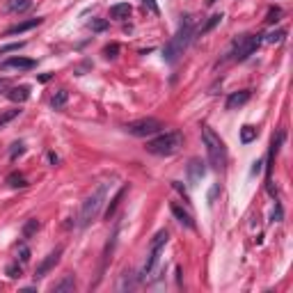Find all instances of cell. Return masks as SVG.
Returning <instances> with one entry per match:
<instances>
[{
	"label": "cell",
	"mask_w": 293,
	"mask_h": 293,
	"mask_svg": "<svg viewBox=\"0 0 293 293\" xmlns=\"http://www.w3.org/2000/svg\"><path fill=\"white\" fill-rule=\"evenodd\" d=\"M192 35H195V19H192V16H183V21L179 23L176 35L172 37V39L165 44V48H163L165 60L170 62V64H174V62L183 55V51L188 48V44L192 41Z\"/></svg>",
	"instance_id": "1"
},
{
	"label": "cell",
	"mask_w": 293,
	"mask_h": 293,
	"mask_svg": "<svg viewBox=\"0 0 293 293\" xmlns=\"http://www.w3.org/2000/svg\"><path fill=\"white\" fill-rule=\"evenodd\" d=\"M202 140H204V147H206V154H209L211 167L213 170H222L227 165V147L220 140V135H218L209 124H204V126H202Z\"/></svg>",
	"instance_id": "2"
},
{
	"label": "cell",
	"mask_w": 293,
	"mask_h": 293,
	"mask_svg": "<svg viewBox=\"0 0 293 293\" xmlns=\"http://www.w3.org/2000/svg\"><path fill=\"white\" fill-rule=\"evenodd\" d=\"M106 192H108V183H101L87 200L82 202L80 213H78V225L80 227H89L99 218L103 204H106Z\"/></svg>",
	"instance_id": "3"
},
{
	"label": "cell",
	"mask_w": 293,
	"mask_h": 293,
	"mask_svg": "<svg viewBox=\"0 0 293 293\" xmlns=\"http://www.w3.org/2000/svg\"><path fill=\"white\" fill-rule=\"evenodd\" d=\"M167 238H170L167 229H160V232L154 236V241H151L147 261H144V266H142V279L144 282H154V273H156V268H158L160 254H163L165 245H167Z\"/></svg>",
	"instance_id": "4"
},
{
	"label": "cell",
	"mask_w": 293,
	"mask_h": 293,
	"mask_svg": "<svg viewBox=\"0 0 293 293\" xmlns=\"http://www.w3.org/2000/svg\"><path fill=\"white\" fill-rule=\"evenodd\" d=\"M181 147H183V133H179V131H167V133L147 142V151L156 156H172Z\"/></svg>",
	"instance_id": "5"
},
{
	"label": "cell",
	"mask_w": 293,
	"mask_h": 293,
	"mask_svg": "<svg viewBox=\"0 0 293 293\" xmlns=\"http://www.w3.org/2000/svg\"><path fill=\"white\" fill-rule=\"evenodd\" d=\"M261 37L263 35H243V37H238V39H234L232 51H229V57H232V60H236V62L247 60V57H250L259 46H261V41H263Z\"/></svg>",
	"instance_id": "6"
},
{
	"label": "cell",
	"mask_w": 293,
	"mask_h": 293,
	"mask_svg": "<svg viewBox=\"0 0 293 293\" xmlns=\"http://www.w3.org/2000/svg\"><path fill=\"white\" fill-rule=\"evenodd\" d=\"M124 129H126V133L135 135V138H151V135L163 131V122H158L154 117H144L138 119V122H129Z\"/></svg>",
	"instance_id": "7"
},
{
	"label": "cell",
	"mask_w": 293,
	"mask_h": 293,
	"mask_svg": "<svg viewBox=\"0 0 293 293\" xmlns=\"http://www.w3.org/2000/svg\"><path fill=\"white\" fill-rule=\"evenodd\" d=\"M60 257H62V247H55L51 254H46V259L37 266V273H35V277L39 279V277H46L48 273H51L53 268L57 266V261H60Z\"/></svg>",
	"instance_id": "8"
},
{
	"label": "cell",
	"mask_w": 293,
	"mask_h": 293,
	"mask_svg": "<svg viewBox=\"0 0 293 293\" xmlns=\"http://www.w3.org/2000/svg\"><path fill=\"white\" fill-rule=\"evenodd\" d=\"M37 67V62L30 60V57H21V55H14L10 57V60L5 62H0V69H19V71H28V69H35Z\"/></svg>",
	"instance_id": "9"
},
{
	"label": "cell",
	"mask_w": 293,
	"mask_h": 293,
	"mask_svg": "<svg viewBox=\"0 0 293 293\" xmlns=\"http://www.w3.org/2000/svg\"><path fill=\"white\" fill-rule=\"evenodd\" d=\"M282 140H284V133L279 131L277 133V138H273V142H270V151H268V160H266V183H273L270 181V174H273V165H275V158H277V151H279V144H282Z\"/></svg>",
	"instance_id": "10"
},
{
	"label": "cell",
	"mask_w": 293,
	"mask_h": 293,
	"mask_svg": "<svg viewBox=\"0 0 293 293\" xmlns=\"http://www.w3.org/2000/svg\"><path fill=\"white\" fill-rule=\"evenodd\" d=\"M206 174V167H204V160L200 158H192L190 163H188V181H190V185H197L202 179H204Z\"/></svg>",
	"instance_id": "11"
},
{
	"label": "cell",
	"mask_w": 293,
	"mask_h": 293,
	"mask_svg": "<svg viewBox=\"0 0 293 293\" xmlns=\"http://www.w3.org/2000/svg\"><path fill=\"white\" fill-rule=\"evenodd\" d=\"M247 101H250V89L234 92V94H229V99H227V103H225V108L227 110H236V108H241V106H245Z\"/></svg>",
	"instance_id": "12"
},
{
	"label": "cell",
	"mask_w": 293,
	"mask_h": 293,
	"mask_svg": "<svg viewBox=\"0 0 293 293\" xmlns=\"http://www.w3.org/2000/svg\"><path fill=\"white\" fill-rule=\"evenodd\" d=\"M170 211H172V216L176 218V220L181 222V225H185L188 229H195V220H192V216L188 211H185L183 206H179V204H172L170 206Z\"/></svg>",
	"instance_id": "13"
},
{
	"label": "cell",
	"mask_w": 293,
	"mask_h": 293,
	"mask_svg": "<svg viewBox=\"0 0 293 293\" xmlns=\"http://www.w3.org/2000/svg\"><path fill=\"white\" fill-rule=\"evenodd\" d=\"M7 99L14 103H26L28 99H30V87L28 85H19V87H10V92H7Z\"/></svg>",
	"instance_id": "14"
},
{
	"label": "cell",
	"mask_w": 293,
	"mask_h": 293,
	"mask_svg": "<svg viewBox=\"0 0 293 293\" xmlns=\"http://www.w3.org/2000/svg\"><path fill=\"white\" fill-rule=\"evenodd\" d=\"M131 12H133V7L129 5V3H117V5L110 7V19L115 21H124V19H129Z\"/></svg>",
	"instance_id": "15"
},
{
	"label": "cell",
	"mask_w": 293,
	"mask_h": 293,
	"mask_svg": "<svg viewBox=\"0 0 293 293\" xmlns=\"http://www.w3.org/2000/svg\"><path fill=\"white\" fill-rule=\"evenodd\" d=\"M41 23V19H30V21H23V23H16V26H12L10 30L5 32L7 37H12V35H21V32H28V30H32V28H37Z\"/></svg>",
	"instance_id": "16"
},
{
	"label": "cell",
	"mask_w": 293,
	"mask_h": 293,
	"mask_svg": "<svg viewBox=\"0 0 293 293\" xmlns=\"http://www.w3.org/2000/svg\"><path fill=\"white\" fill-rule=\"evenodd\" d=\"M76 288V279H73V275H64V277L60 279V282L53 284V291L55 293H69Z\"/></svg>",
	"instance_id": "17"
},
{
	"label": "cell",
	"mask_w": 293,
	"mask_h": 293,
	"mask_svg": "<svg viewBox=\"0 0 293 293\" xmlns=\"http://www.w3.org/2000/svg\"><path fill=\"white\" fill-rule=\"evenodd\" d=\"M30 7H32V0H7V12H12V14L28 12Z\"/></svg>",
	"instance_id": "18"
},
{
	"label": "cell",
	"mask_w": 293,
	"mask_h": 293,
	"mask_svg": "<svg viewBox=\"0 0 293 293\" xmlns=\"http://www.w3.org/2000/svg\"><path fill=\"white\" fill-rule=\"evenodd\" d=\"M67 101H69V92H67V89H57V92L51 96V106L55 110L64 108V106H67Z\"/></svg>",
	"instance_id": "19"
},
{
	"label": "cell",
	"mask_w": 293,
	"mask_h": 293,
	"mask_svg": "<svg viewBox=\"0 0 293 293\" xmlns=\"http://www.w3.org/2000/svg\"><path fill=\"white\" fill-rule=\"evenodd\" d=\"M126 190H129V188H126V185H124L122 190H119V192H117V195H115V200H113V202H110V206H108V211H106V218H108V220H110V218H113V216H115V213H117L119 204H122V197H124V195H126Z\"/></svg>",
	"instance_id": "20"
},
{
	"label": "cell",
	"mask_w": 293,
	"mask_h": 293,
	"mask_svg": "<svg viewBox=\"0 0 293 293\" xmlns=\"http://www.w3.org/2000/svg\"><path fill=\"white\" fill-rule=\"evenodd\" d=\"M252 140H257V129L254 126H250V124H245L241 129V142L243 144H250Z\"/></svg>",
	"instance_id": "21"
},
{
	"label": "cell",
	"mask_w": 293,
	"mask_h": 293,
	"mask_svg": "<svg viewBox=\"0 0 293 293\" xmlns=\"http://www.w3.org/2000/svg\"><path fill=\"white\" fill-rule=\"evenodd\" d=\"M7 183H10L12 188H26L28 181H26V176H23V174H16V172H14V174L7 176Z\"/></svg>",
	"instance_id": "22"
},
{
	"label": "cell",
	"mask_w": 293,
	"mask_h": 293,
	"mask_svg": "<svg viewBox=\"0 0 293 293\" xmlns=\"http://www.w3.org/2000/svg\"><path fill=\"white\" fill-rule=\"evenodd\" d=\"M39 220H37V218H32V220H28L26 225H23V238H30L32 234L37 232V229H39Z\"/></svg>",
	"instance_id": "23"
},
{
	"label": "cell",
	"mask_w": 293,
	"mask_h": 293,
	"mask_svg": "<svg viewBox=\"0 0 293 293\" xmlns=\"http://www.w3.org/2000/svg\"><path fill=\"white\" fill-rule=\"evenodd\" d=\"M19 115H21V110H19V108H14V110H7V113H3V115H0V129H5L7 124H10L12 119H16V117H19Z\"/></svg>",
	"instance_id": "24"
},
{
	"label": "cell",
	"mask_w": 293,
	"mask_h": 293,
	"mask_svg": "<svg viewBox=\"0 0 293 293\" xmlns=\"http://www.w3.org/2000/svg\"><path fill=\"white\" fill-rule=\"evenodd\" d=\"M89 28H92L94 32H103V30H108V21L106 19H92L89 21Z\"/></svg>",
	"instance_id": "25"
},
{
	"label": "cell",
	"mask_w": 293,
	"mask_h": 293,
	"mask_svg": "<svg viewBox=\"0 0 293 293\" xmlns=\"http://www.w3.org/2000/svg\"><path fill=\"white\" fill-rule=\"evenodd\" d=\"M220 21H222V14H213L211 19H209V23H206L204 28H202V35H206L209 30H213V28H216L218 23H220Z\"/></svg>",
	"instance_id": "26"
},
{
	"label": "cell",
	"mask_w": 293,
	"mask_h": 293,
	"mask_svg": "<svg viewBox=\"0 0 293 293\" xmlns=\"http://www.w3.org/2000/svg\"><path fill=\"white\" fill-rule=\"evenodd\" d=\"M117 53H119V44H108V46L103 48V55L108 57V60H115Z\"/></svg>",
	"instance_id": "27"
},
{
	"label": "cell",
	"mask_w": 293,
	"mask_h": 293,
	"mask_svg": "<svg viewBox=\"0 0 293 293\" xmlns=\"http://www.w3.org/2000/svg\"><path fill=\"white\" fill-rule=\"evenodd\" d=\"M279 16H282L279 7H270V10H268V16H266V23H277Z\"/></svg>",
	"instance_id": "28"
},
{
	"label": "cell",
	"mask_w": 293,
	"mask_h": 293,
	"mask_svg": "<svg viewBox=\"0 0 293 293\" xmlns=\"http://www.w3.org/2000/svg\"><path fill=\"white\" fill-rule=\"evenodd\" d=\"M19 259H21V266H26V263L30 261V250H28V245H19Z\"/></svg>",
	"instance_id": "29"
},
{
	"label": "cell",
	"mask_w": 293,
	"mask_h": 293,
	"mask_svg": "<svg viewBox=\"0 0 293 293\" xmlns=\"http://www.w3.org/2000/svg\"><path fill=\"white\" fill-rule=\"evenodd\" d=\"M21 273H23V266L21 263H10L7 266V275L10 277H21Z\"/></svg>",
	"instance_id": "30"
},
{
	"label": "cell",
	"mask_w": 293,
	"mask_h": 293,
	"mask_svg": "<svg viewBox=\"0 0 293 293\" xmlns=\"http://www.w3.org/2000/svg\"><path fill=\"white\" fill-rule=\"evenodd\" d=\"M282 37H284V30H275V32H270V35H266V41L268 44H279Z\"/></svg>",
	"instance_id": "31"
},
{
	"label": "cell",
	"mask_w": 293,
	"mask_h": 293,
	"mask_svg": "<svg viewBox=\"0 0 293 293\" xmlns=\"http://www.w3.org/2000/svg\"><path fill=\"white\" fill-rule=\"evenodd\" d=\"M131 275H133V273H126V275H124L122 284H119V288H122V291H124V288H133L135 286V282H133V277H131Z\"/></svg>",
	"instance_id": "32"
},
{
	"label": "cell",
	"mask_w": 293,
	"mask_h": 293,
	"mask_svg": "<svg viewBox=\"0 0 293 293\" xmlns=\"http://www.w3.org/2000/svg\"><path fill=\"white\" fill-rule=\"evenodd\" d=\"M21 48H23V41H19V44H10V46H3L0 53H12V51H21Z\"/></svg>",
	"instance_id": "33"
},
{
	"label": "cell",
	"mask_w": 293,
	"mask_h": 293,
	"mask_svg": "<svg viewBox=\"0 0 293 293\" xmlns=\"http://www.w3.org/2000/svg\"><path fill=\"white\" fill-rule=\"evenodd\" d=\"M23 151H26V147H23V144H21V142H16V144H14V149H12V160H14L16 156H21V154H23Z\"/></svg>",
	"instance_id": "34"
},
{
	"label": "cell",
	"mask_w": 293,
	"mask_h": 293,
	"mask_svg": "<svg viewBox=\"0 0 293 293\" xmlns=\"http://www.w3.org/2000/svg\"><path fill=\"white\" fill-rule=\"evenodd\" d=\"M273 220L275 222H279V220H282V206H275V211H273Z\"/></svg>",
	"instance_id": "35"
},
{
	"label": "cell",
	"mask_w": 293,
	"mask_h": 293,
	"mask_svg": "<svg viewBox=\"0 0 293 293\" xmlns=\"http://www.w3.org/2000/svg\"><path fill=\"white\" fill-rule=\"evenodd\" d=\"M5 89H10V80L7 78H0V92H5Z\"/></svg>",
	"instance_id": "36"
},
{
	"label": "cell",
	"mask_w": 293,
	"mask_h": 293,
	"mask_svg": "<svg viewBox=\"0 0 293 293\" xmlns=\"http://www.w3.org/2000/svg\"><path fill=\"white\" fill-rule=\"evenodd\" d=\"M261 160H257V163H254V167H252V174H257V172H261Z\"/></svg>",
	"instance_id": "37"
},
{
	"label": "cell",
	"mask_w": 293,
	"mask_h": 293,
	"mask_svg": "<svg viewBox=\"0 0 293 293\" xmlns=\"http://www.w3.org/2000/svg\"><path fill=\"white\" fill-rule=\"evenodd\" d=\"M48 160H51V163L55 165V163H57V156H55V154H48Z\"/></svg>",
	"instance_id": "38"
},
{
	"label": "cell",
	"mask_w": 293,
	"mask_h": 293,
	"mask_svg": "<svg viewBox=\"0 0 293 293\" xmlns=\"http://www.w3.org/2000/svg\"><path fill=\"white\" fill-rule=\"evenodd\" d=\"M206 3H209V5H213V3H216V0H206Z\"/></svg>",
	"instance_id": "39"
}]
</instances>
